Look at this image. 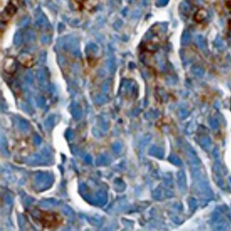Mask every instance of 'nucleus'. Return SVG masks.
Returning a JSON list of instances; mask_svg holds the SVG:
<instances>
[{
    "label": "nucleus",
    "instance_id": "nucleus-1",
    "mask_svg": "<svg viewBox=\"0 0 231 231\" xmlns=\"http://www.w3.org/2000/svg\"><path fill=\"white\" fill-rule=\"evenodd\" d=\"M32 219L42 230H55L65 224V219L58 212L41 209L38 208L33 210Z\"/></svg>",
    "mask_w": 231,
    "mask_h": 231
},
{
    "label": "nucleus",
    "instance_id": "nucleus-2",
    "mask_svg": "<svg viewBox=\"0 0 231 231\" xmlns=\"http://www.w3.org/2000/svg\"><path fill=\"white\" fill-rule=\"evenodd\" d=\"M191 34L189 31H184L182 37V44L183 46H186L189 44L190 41H191Z\"/></svg>",
    "mask_w": 231,
    "mask_h": 231
},
{
    "label": "nucleus",
    "instance_id": "nucleus-3",
    "mask_svg": "<svg viewBox=\"0 0 231 231\" xmlns=\"http://www.w3.org/2000/svg\"><path fill=\"white\" fill-rule=\"evenodd\" d=\"M181 9H182V12H183L184 14H186L189 12V10H190V7H189V5L186 3H182V4H181Z\"/></svg>",
    "mask_w": 231,
    "mask_h": 231
},
{
    "label": "nucleus",
    "instance_id": "nucleus-4",
    "mask_svg": "<svg viewBox=\"0 0 231 231\" xmlns=\"http://www.w3.org/2000/svg\"><path fill=\"white\" fill-rule=\"evenodd\" d=\"M168 2H169V0H159L157 5L160 6H164V5H166L167 3H168Z\"/></svg>",
    "mask_w": 231,
    "mask_h": 231
}]
</instances>
